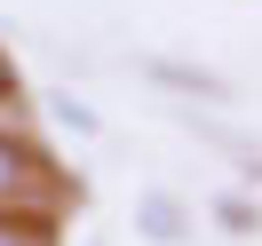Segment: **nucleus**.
<instances>
[{
	"label": "nucleus",
	"mask_w": 262,
	"mask_h": 246,
	"mask_svg": "<svg viewBox=\"0 0 262 246\" xmlns=\"http://www.w3.org/2000/svg\"><path fill=\"white\" fill-rule=\"evenodd\" d=\"M135 230L159 238V246H183V238H191V207L167 198V191H143V198H135Z\"/></svg>",
	"instance_id": "2"
},
{
	"label": "nucleus",
	"mask_w": 262,
	"mask_h": 246,
	"mask_svg": "<svg viewBox=\"0 0 262 246\" xmlns=\"http://www.w3.org/2000/svg\"><path fill=\"white\" fill-rule=\"evenodd\" d=\"M0 246H48V222H24V214H0Z\"/></svg>",
	"instance_id": "3"
},
{
	"label": "nucleus",
	"mask_w": 262,
	"mask_h": 246,
	"mask_svg": "<svg viewBox=\"0 0 262 246\" xmlns=\"http://www.w3.org/2000/svg\"><path fill=\"white\" fill-rule=\"evenodd\" d=\"M40 175H48V159H40L24 135H8V127H0V214H16V198L32 191Z\"/></svg>",
	"instance_id": "1"
},
{
	"label": "nucleus",
	"mask_w": 262,
	"mask_h": 246,
	"mask_svg": "<svg viewBox=\"0 0 262 246\" xmlns=\"http://www.w3.org/2000/svg\"><path fill=\"white\" fill-rule=\"evenodd\" d=\"M0 103H16V64L0 56Z\"/></svg>",
	"instance_id": "4"
}]
</instances>
